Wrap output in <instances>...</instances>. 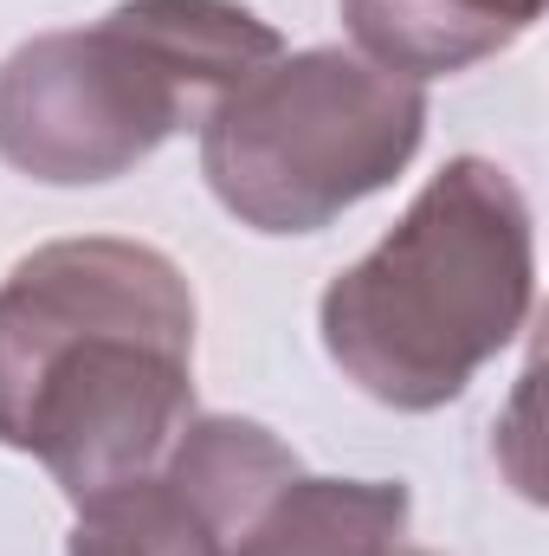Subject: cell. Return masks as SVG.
<instances>
[{"label": "cell", "instance_id": "cell-1", "mask_svg": "<svg viewBox=\"0 0 549 556\" xmlns=\"http://www.w3.org/2000/svg\"><path fill=\"white\" fill-rule=\"evenodd\" d=\"M194 420L188 273L117 233L52 240L0 278V446L72 505L155 472Z\"/></svg>", "mask_w": 549, "mask_h": 556}, {"label": "cell", "instance_id": "cell-2", "mask_svg": "<svg viewBox=\"0 0 549 556\" xmlns=\"http://www.w3.org/2000/svg\"><path fill=\"white\" fill-rule=\"evenodd\" d=\"M531 304L537 227L524 188L485 155H452L408 214L330 278L317 330L330 363L369 402L433 415L518 343Z\"/></svg>", "mask_w": 549, "mask_h": 556}, {"label": "cell", "instance_id": "cell-3", "mask_svg": "<svg viewBox=\"0 0 549 556\" xmlns=\"http://www.w3.org/2000/svg\"><path fill=\"white\" fill-rule=\"evenodd\" d=\"M278 52V26L240 0H124L39 33L0 59V162L46 188L117 181Z\"/></svg>", "mask_w": 549, "mask_h": 556}, {"label": "cell", "instance_id": "cell-4", "mask_svg": "<svg viewBox=\"0 0 549 556\" xmlns=\"http://www.w3.org/2000/svg\"><path fill=\"white\" fill-rule=\"evenodd\" d=\"M426 142V91L343 46L278 52L201 117V175L253 233H323Z\"/></svg>", "mask_w": 549, "mask_h": 556}, {"label": "cell", "instance_id": "cell-5", "mask_svg": "<svg viewBox=\"0 0 549 556\" xmlns=\"http://www.w3.org/2000/svg\"><path fill=\"white\" fill-rule=\"evenodd\" d=\"M549 0H343L349 39L395 78H452L511 52Z\"/></svg>", "mask_w": 549, "mask_h": 556}, {"label": "cell", "instance_id": "cell-6", "mask_svg": "<svg viewBox=\"0 0 549 556\" xmlns=\"http://www.w3.org/2000/svg\"><path fill=\"white\" fill-rule=\"evenodd\" d=\"M401 479H284L259 518L246 525L233 556H388L408 531Z\"/></svg>", "mask_w": 549, "mask_h": 556}, {"label": "cell", "instance_id": "cell-7", "mask_svg": "<svg viewBox=\"0 0 549 556\" xmlns=\"http://www.w3.org/2000/svg\"><path fill=\"white\" fill-rule=\"evenodd\" d=\"M65 556H233L220 525L155 466L78 505Z\"/></svg>", "mask_w": 549, "mask_h": 556}, {"label": "cell", "instance_id": "cell-8", "mask_svg": "<svg viewBox=\"0 0 549 556\" xmlns=\"http://www.w3.org/2000/svg\"><path fill=\"white\" fill-rule=\"evenodd\" d=\"M388 556H433V551H413V544H395Z\"/></svg>", "mask_w": 549, "mask_h": 556}]
</instances>
